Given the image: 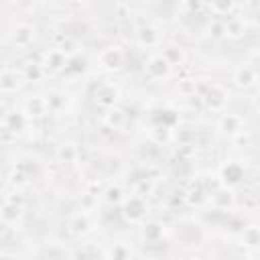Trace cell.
I'll return each instance as SVG.
<instances>
[{
	"instance_id": "1",
	"label": "cell",
	"mask_w": 260,
	"mask_h": 260,
	"mask_svg": "<svg viewBox=\"0 0 260 260\" xmlns=\"http://www.w3.org/2000/svg\"><path fill=\"white\" fill-rule=\"evenodd\" d=\"M171 63L165 59V55H152L148 61H146V67H144V73L152 79V81H160V79H167L171 75Z\"/></svg>"
},
{
	"instance_id": "2",
	"label": "cell",
	"mask_w": 260,
	"mask_h": 260,
	"mask_svg": "<svg viewBox=\"0 0 260 260\" xmlns=\"http://www.w3.org/2000/svg\"><path fill=\"white\" fill-rule=\"evenodd\" d=\"M203 102H205L207 110H211V112H221V110L225 108V104H228V91H225L221 85H211L209 91H207V95L203 98Z\"/></svg>"
},
{
	"instance_id": "3",
	"label": "cell",
	"mask_w": 260,
	"mask_h": 260,
	"mask_svg": "<svg viewBox=\"0 0 260 260\" xmlns=\"http://www.w3.org/2000/svg\"><path fill=\"white\" fill-rule=\"evenodd\" d=\"M120 100V89L114 83H102L95 89V102L102 108H114V104Z\"/></svg>"
},
{
	"instance_id": "4",
	"label": "cell",
	"mask_w": 260,
	"mask_h": 260,
	"mask_svg": "<svg viewBox=\"0 0 260 260\" xmlns=\"http://www.w3.org/2000/svg\"><path fill=\"white\" fill-rule=\"evenodd\" d=\"M10 39H12V45H14V47L26 49V47L32 43V39H35V28H32L30 24L20 22V24H16L14 30L10 32Z\"/></svg>"
},
{
	"instance_id": "5",
	"label": "cell",
	"mask_w": 260,
	"mask_h": 260,
	"mask_svg": "<svg viewBox=\"0 0 260 260\" xmlns=\"http://www.w3.org/2000/svg\"><path fill=\"white\" fill-rule=\"evenodd\" d=\"M24 75L12 71V69H2V75H0V89L2 93H14L16 89H20V85L24 83Z\"/></svg>"
},
{
	"instance_id": "6",
	"label": "cell",
	"mask_w": 260,
	"mask_h": 260,
	"mask_svg": "<svg viewBox=\"0 0 260 260\" xmlns=\"http://www.w3.org/2000/svg\"><path fill=\"white\" fill-rule=\"evenodd\" d=\"M122 63H124V53H122L118 47H108V49H104L102 55H100V65L106 67V69H110V71L120 69Z\"/></svg>"
},
{
	"instance_id": "7",
	"label": "cell",
	"mask_w": 260,
	"mask_h": 260,
	"mask_svg": "<svg viewBox=\"0 0 260 260\" xmlns=\"http://www.w3.org/2000/svg\"><path fill=\"white\" fill-rule=\"evenodd\" d=\"M146 213V201L142 197H130L124 201V215L130 221H140Z\"/></svg>"
},
{
	"instance_id": "8",
	"label": "cell",
	"mask_w": 260,
	"mask_h": 260,
	"mask_svg": "<svg viewBox=\"0 0 260 260\" xmlns=\"http://www.w3.org/2000/svg\"><path fill=\"white\" fill-rule=\"evenodd\" d=\"M136 39H138V45L140 47H158L160 45V30L156 26H142L138 32H136Z\"/></svg>"
},
{
	"instance_id": "9",
	"label": "cell",
	"mask_w": 260,
	"mask_h": 260,
	"mask_svg": "<svg viewBox=\"0 0 260 260\" xmlns=\"http://www.w3.org/2000/svg\"><path fill=\"white\" fill-rule=\"evenodd\" d=\"M234 83L240 87V89H248L256 83V71L250 67V65H242L234 71Z\"/></svg>"
},
{
	"instance_id": "10",
	"label": "cell",
	"mask_w": 260,
	"mask_h": 260,
	"mask_svg": "<svg viewBox=\"0 0 260 260\" xmlns=\"http://www.w3.org/2000/svg\"><path fill=\"white\" fill-rule=\"evenodd\" d=\"M219 128L230 134H240L244 130V118L240 114H223L219 120Z\"/></svg>"
},
{
	"instance_id": "11",
	"label": "cell",
	"mask_w": 260,
	"mask_h": 260,
	"mask_svg": "<svg viewBox=\"0 0 260 260\" xmlns=\"http://www.w3.org/2000/svg\"><path fill=\"white\" fill-rule=\"evenodd\" d=\"M65 63H67V55L61 49H53V51L47 53V57L43 61V67L49 69V71H59L61 67H65Z\"/></svg>"
},
{
	"instance_id": "12",
	"label": "cell",
	"mask_w": 260,
	"mask_h": 260,
	"mask_svg": "<svg viewBox=\"0 0 260 260\" xmlns=\"http://www.w3.org/2000/svg\"><path fill=\"white\" fill-rule=\"evenodd\" d=\"M49 112V106H47V98H43V95H30L28 100H26V116H32V118H37V116H43V114H47Z\"/></svg>"
},
{
	"instance_id": "13",
	"label": "cell",
	"mask_w": 260,
	"mask_h": 260,
	"mask_svg": "<svg viewBox=\"0 0 260 260\" xmlns=\"http://www.w3.org/2000/svg\"><path fill=\"white\" fill-rule=\"evenodd\" d=\"M242 177H244V169H242L238 162H228V165H223V169H221V181H223L225 185H236V183L242 181Z\"/></svg>"
},
{
	"instance_id": "14",
	"label": "cell",
	"mask_w": 260,
	"mask_h": 260,
	"mask_svg": "<svg viewBox=\"0 0 260 260\" xmlns=\"http://www.w3.org/2000/svg\"><path fill=\"white\" fill-rule=\"evenodd\" d=\"M2 126L16 134V132H20V130L26 126V116H24L22 112H10V114H4Z\"/></svg>"
},
{
	"instance_id": "15",
	"label": "cell",
	"mask_w": 260,
	"mask_h": 260,
	"mask_svg": "<svg viewBox=\"0 0 260 260\" xmlns=\"http://www.w3.org/2000/svg\"><path fill=\"white\" fill-rule=\"evenodd\" d=\"M69 230H71V234H73V236H83V234H87V232L91 230V223H89L87 211H81V213H77V215L71 219V223H69Z\"/></svg>"
},
{
	"instance_id": "16",
	"label": "cell",
	"mask_w": 260,
	"mask_h": 260,
	"mask_svg": "<svg viewBox=\"0 0 260 260\" xmlns=\"http://www.w3.org/2000/svg\"><path fill=\"white\" fill-rule=\"evenodd\" d=\"M20 215H22L20 203L4 201V207H2V221H4V223H16V219H18Z\"/></svg>"
},
{
	"instance_id": "17",
	"label": "cell",
	"mask_w": 260,
	"mask_h": 260,
	"mask_svg": "<svg viewBox=\"0 0 260 260\" xmlns=\"http://www.w3.org/2000/svg\"><path fill=\"white\" fill-rule=\"evenodd\" d=\"M244 32H246V24H244L242 18H236V16L228 18V22H225V37H230V39H240Z\"/></svg>"
},
{
	"instance_id": "18",
	"label": "cell",
	"mask_w": 260,
	"mask_h": 260,
	"mask_svg": "<svg viewBox=\"0 0 260 260\" xmlns=\"http://www.w3.org/2000/svg\"><path fill=\"white\" fill-rule=\"evenodd\" d=\"M57 158H59V162H65V165L75 162V160H77V146L71 144V142L61 144L59 150H57Z\"/></svg>"
},
{
	"instance_id": "19",
	"label": "cell",
	"mask_w": 260,
	"mask_h": 260,
	"mask_svg": "<svg viewBox=\"0 0 260 260\" xmlns=\"http://www.w3.org/2000/svg\"><path fill=\"white\" fill-rule=\"evenodd\" d=\"M45 71L47 69L43 67V63H26L22 75H24L26 81H41L45 77Z\"/></svg>"
},
{
	"instance_id": "20",
	"label": "cell",
	"mask_w": 260,
	"mask_h": 260,
	"mask_svg": "<svg viewBox=\"0 0 260 260\" xmlns=\"http://www.w3.org/2000/svg\"><path fill=\"white\" fill-rule=\"evenodd\" d=\"M8 183H10L14 189H18V187H22V185L28 183V177H26V173H24L20 167H14V169L8 173Z\"/></svg>"
},
{
	"instance_id": "21",
	"label": "cell",
	"mask_w": 260,
	"mask_h": 260,
	"mask_svg": "<svg viewBox=\"0 0 260 260\" xmlns=\"http://www.w3.org/2000/svg\"><path fill=\"white\" fill-rule=\"evenodd\" d=\"M211 199H213V203L223 201V203H221V207H228V205H232V203H234V193H232L228 187H223V189L215 191V193L211 195Z\"/></svg>"
},
{
	"instance_id": "22",
	"label": "cell",
	"mask_w": 260,
	"mask_h": 260,
	"mask_svg": "<svg viewBox=\"0 0 260 260\" xmlns=\"http://www.w3.org/2000/svg\"><path fill=\"white\" fill-rule=\"evenodd\" d=\"M162 55H165V59H167L171 65H177V63H181V61L185 59L181 47H167V49L162 51Z\"/></svg>"
},
{
	"instance_id": "23",
	"label": "cell",
	"mask_w": 260,
	"mask_h": 260,
	"mask_svg": "<svg viewBox=\"0 0 260 260\" xmlns=\"http://www.w3.org/2000/svg\"><path fill=\"white\" fill-rule=\"evenodd\" d=\"M234 4H236L234 0H211V2H209L211 10H213L215 14H228V12H232Z\"/></svg>"
},
{
	"instance_id": "24",
	"label": "cell",
	"mask_w": 260,
	"mask_h": 260,
	"mask_svg": "<svg viewBox=\"0 0 260 260\" xmlns=\"http://www.w3.org/2000/svg\"><path fill=\"white\" fill-rule=\"evenodd\" d=\"M207 30H209V37H213L215 41H219V39L225 37V22L215 18V20L209 22V28H207Z\"/></svg>"
},
{
	"instance_id": "25",
	"label": "cell",
	"mask_w": 260,
	"mask_h": 260,
	"mask_svg": "<svg viewBox=\"0 0 260 260\" xmlns=\"http://www.w3.org/2000/svg\"><path fill=\"white\" fill-rule=\"evenodd\" d=\"M106 122H108V126L120 128V126L124 124V114H122L120 110H116V108H110L108 114H106Z\"/></svg>"
},
{
	"instance_id": "26",
	"label": "cell",
	"mask_w": 260,
	"mask_h": 260,
	"mask_svg": "<svg viewBox=\"0 0 260 260\" xmlns=\"http://www.w3.org/2000/svg\"><path fill=\"white\" fill-rule=\"evenodd\" d=\"M242 242L248 244V246H258L260 244V230L258 228H248L242 234Z\"/></svg>"
},
{
	"instance_id": "27",
	"label": "cell",
	"mask_w": 260,
	"mask_h": 260,
	"mask_svg": "<svg viewBox=\"0 0 260 260\" xmlns=\"http://www.w3.org/2000/svg\"><path fill=\"white\" fill-rule=\"evenodd\" d=\"M65 55H75L77 51H79V45L73 41V39H69V37H65V41L61 43V47H59Z\"/></svg>"
},
{
	"instance_id": "28",
	"label": "cell",
	"mask_w": 260,
	"mask_h": 260,
	"mask_svg": "<svg viewBox=\"0 0 260 260\" xmlns=\"http://www.w3.org/2000/svg\"><path fill=\"white\" fill-rule=\"evenodd\" d=\"M47 106H49L51 112H59V110L63 108V100H61V95H59V93H51V95L47 98Z\"/></svg>"
},
{
	"instance_id": "29",
	"label": "cell",
	"mask_w": 260,
	"mask_h": 260,
	"mask_svg": "<svg viewBox=\"0 0 260 260\" xmlns=\"http://www.w3.org/2000/svg\"><path fill=\"white\" fill-rule=\"evenodd\" d=\"M106 201L108 203H120L122 201V189L120 187H110L106 191Z\"/></svg>"
},
{
	"instance_id": "30",
	"label": "cell",
	"mask_w": 260,
	"mask_h": 260,
	"mask_svg": "<svg viewBox=\"0 0 260 260\" xmlns=\"http://www.w3.org/2000/svg\"><path fill=\"white\" fill-rule=\"evenodd\" d=\"M185 6L189 12H199L201 8H205V0H185Z\"/></svg>"
},
{
	"instance_id": "31",
	"label": "cell",
	"mask_w": 260,
	"mask_h": 260,
	"mask_svg": "<svg viewBox=\"0 0 260 260\" xmlns=\"http://www.w3.org/2000/svg\"><path fill=\"white\" fill-rule=\"evenodd\" d=\"M254 106H256V110L260 112V91L256 93V98H254Z\"/></svg>"
},
{
	"instance_id": "32",
	"label": "cell",
	"mask_w": 260,
	"mask_h": 260,
	"mask_svg": "<svg viewBox=\"0 0 260 260\" xmlns=\"http://www.w3.org/2000/svg\"><path fill=\"white\" fill-rule=\"evenodd\" d=\"M77 2H83V0H77Z\"/></svg>"
},
{
	"instance_id": "33",
	"label": "cell",
	"mask_w": 260,
	"mask_h": 260,
	"mask_svg": "<svg viewBox=\"0 0 260 260\" xmlns=\"http://www.w3.org/2000/svg\"><path fill=\"white\" fill-rule=\"evenodd\" d=\"M16 2H18V0H16Z\"/></svg>"
},
{
	"instance_id": "34",
	"label": "cell",
	"mask_w": 260,
	"mask_h": 260,
	"mask_svg": "<svg viewBox=\"0 0 260 260\" xmlns=\"http://www.w3.org/2000/svg\"><path fill=\"white\" fill-rule=\"evenodd\" d=\"M258 2H260V0H258Z\"/></svg>"
}]
</instances>
